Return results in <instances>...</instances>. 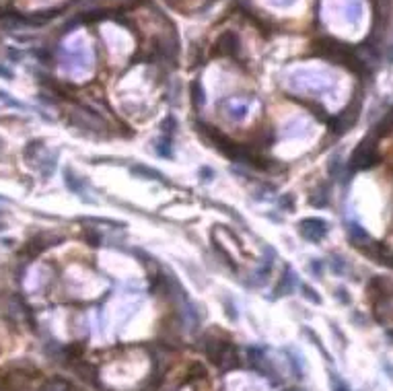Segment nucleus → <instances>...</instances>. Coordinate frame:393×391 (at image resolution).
<instances>
[{
	"label": "nucleus",
	"mask_w": 393,
	"mask_h": 391,
	"mask_svg": "<svg viewBox=\"0 0 393 391\" xmlns=\"http://www.w3.org/2000/svg\"><path fill=\"white\" fill-rule=\"evenodd\" d=\"M229 111H231V117H235V120H243V117L247 115V111H249V105L245 103V101H233Z\"/></svg>",
	"instance_id": "7ed1b4c3"
},
{
	"label": "nucleus",
	"mask_w": 393,
	"mask_h": 391,
	"mask_svg": "<svg viewBox=\"0 0 393 391\" xmlns=\"http://www.w3.org/2000/svg\"><path fill=\"white\" fill-rule=\"evenodd\" d=\"M64 177H66V188L68 190H72V192H80L82 190V181L70 171V169H66V171H64Z\"/></svg>",
	"instance_id": "39448f33"
},
{
	"label": "nucleus",
	"mask_w": 393,
	"mask_h": 391,
	"mask_svg": "<svg viewBox=\"0 0 393 391\" xmlns=\"http://www.w3.org/2000/svg\"><path fill=\"white\" fill-rule=\"evenodd\" d=\"M132 173L134 175H140V177H155V179H159V181H165V177L159 173V171H155V169H148V167H142V165H134L132 167Z\"/></svg>",
	"instance_id": "20e7f679"
},
{
	"label": "nucleus",
	"mask_w": 393,
	"mask_h": 391,
	"mask_svg": "<svg viewBox=\"0 0 393 391\" xmlns=\"http://www.w3.org/2000/svg\"><path fill=\"white\" fill-rule=\"evenodd\" d=\"M309 270L313 272V274H317V276H321V262H319V260H313V264L309 266Z\"/></svg>",
	"instance_id": "9d476101"
},
{
	"label": "nucleus",
	"mask_w": 393,
	"mask_h": 391,
	"mask_svg": "<svg viewBox=\"0 0 393 391\" xmlns=\"http://www.w3.org/2000/svg\"><path fill=\"white\" fill-rule=\"evenodd\" d=\"M303 291L307 293V297H309L311 301H315V303H321V299L317 297V293H315V291H311V288H309V286H307V284H303Z\"/></svg>",
	"instance_id": "6e6552de"
},
{
	"label": "nucleus",
	"mask_w": 393,
	"mask_h": 391,
	"mask_svg": "<svg viewBox=\"0 0 393 391\" xmlns=\"http://www.w3.org/2000/svg\"><path fill=\"white\" fill-rule=\"evenodd\" d=\"M332 385H334V391H350L344 381L338 379V375H332Z\"/></svg>",
	"instance_id": "0eeeda50"
},
{
	"label": "nucleus",
	"mask_w": 393,
	"mask_h": 391,
	"mask_svg": "<svg viewBox=\"0 0 393 391\" xmlns=\"http://www.w3.org/2000/svg\"><path fill=\"white\" fill-rule=\"evenodd\" d=\"M293 286H295V278H293V272H290V270L286 268V272H284V278H280V282H278V286H276L274 295H276V297H278L280 293H282V295H288L290 291H293Z\"/></svg>",
	"instance_id": "f03ea898"
},
{
	"label": "nucleus",
	"mask_w": 393,
	"mask_h": 391,
	"mask_svg": "<svg viewBox=\"0 0 393 391\" xmlns=\"http://www.w3.org/2000/svg\"><path fill=\"white\" fill-rule=\"evenodd\" d=\"M280 206H282V208H288V210L293 208V196H290V194H286V196L280 200Z\"/></svg>",
	"instance_id": "1a4fd4ad"
},
{
	"label": "nucleus",
	"mask_w": 393,
	"mask_h": 391,
	"mask_svg": "<svg viewBox=\"0 0 393 391\" xmlns=\"http://www.w3.org/2000/svg\"><path fill=\"white\" fill-rule=\"evenodd\" d=\"M192 95H194V103H196V107L204 103V93H202V87H200L198 82H194V84H192Z\"/></svg>",
	"instance_id": "423d86ee"
},
{
	"label": "nucleus",
	"mask_w": 393,
	"mask_h": 391,
	"mask_svg": "<svg viewBox=\"0 0 393 391\" xmlns=\"http://www.w3.org/2000/svg\"><path fill=\"white\" fill-rule=\"evenodd\" d=\"M299 233L307 241H321L328 233V225L321 218H305L299 225Z\"/></svg>",
	"instance_id": "f257e3e1"
}]
</instances>
